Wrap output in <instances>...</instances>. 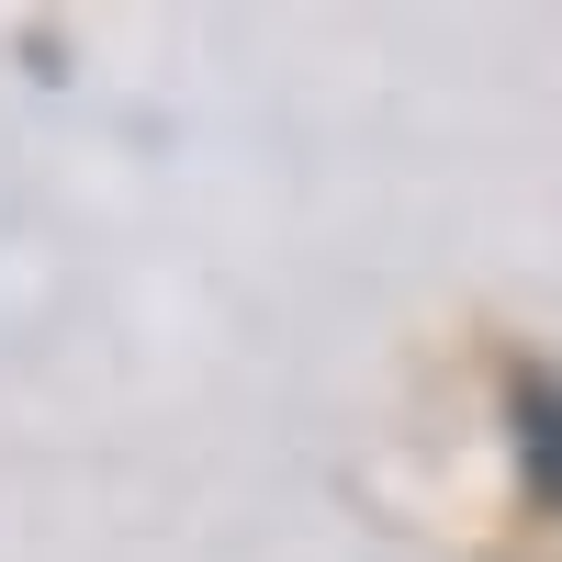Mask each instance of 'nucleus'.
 Listing matches in <instances>:
<instances>
[{
	"instance_id": "obj_1",
	"label": "nucleus",
	"mask_w": 562,
	"mask_h": 562,
	"mask_svg": "<svg viewBox=\"0 0 562 562\" xmlns=\"http://www.w3.org/2000/svg\"><path fill=\"white\" fill-rule=\"evenodd\" d=\"M506 428H518V461H529V484L562 506V371L529 360L518 383H506Z\"/></svg>"
}]
</instances>
